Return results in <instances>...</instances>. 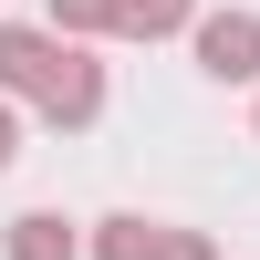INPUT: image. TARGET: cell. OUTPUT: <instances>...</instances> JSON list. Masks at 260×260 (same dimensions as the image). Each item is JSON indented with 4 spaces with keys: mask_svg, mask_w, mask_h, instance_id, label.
Masks as SVG:
<instances>
[{
    "mask_svg": "<svg viewBox=\"0 0 260 260\" xmlns=\"http://www.w3.org/2000/svg\"><path fill=\"white\" fill-rule=\"evenodd\" d=\"M0 94L31 104L62 136H83V125L104 115V62L83 52V42H62L52 21H0Z\"/></svg>",
    "mask_w": 260,
    "mask_h": 260,
    "instance_id": "6da1fadb",
    "label": "cell"
},
{
    "mask_svg": "<svg viewBox=\"0 0 260 260\" xmlns=\"http://www.w3.org/2000/svg\"><path fill=\"white\" fill-rule=\"evenodd\" d=\"M187 42H198L208 83H260V11H208Z\"/></svg>",
    "mask_w": 260,
    "mask_h": 260,
    "instance_id": "7a4b0ae2",
    "label": "cell"
},
{
    "mask_svg": "<svg viewBox=\"0 0 260 260\" xmlns=\"http://www.w3.org/2000/svg\"><path fill=\"white\" fill-rule=\"evenodd\" d=\"M83 250H94V240H83L62 208H21V219L0 229V260H83Z\"/></svg>",
    "mask_w": 260,
    "mask_h": 260,
    "instance_id": "3957f363",
    "label": "cell"
},
{
    "mask_svg": "<svg viewBox=\"0 0 260 260\" xmlns=\"http://www.w3.org/2000/svg\"><path fill=\"white\" fill-rule=\"evenodd\" d=\"M156 250H167V219H136V208L94 219V260H156Z\"/></svg>",
    "mask_w": 260,
    "mask_h": 260,
    "instance_id": "277c9868",
    "label": "cell"
},
{
    "mask_svg": "<svg viewBox=\"0 0 260 260\" xmlns=\"http://www.w3.org/2000/svg\"><path fill=\"white\" fill-rule=\"evenodd\" d=\"M198 0H125V42H167V31H198Z\"/></svg>",
    "mask_w": 260,
    "mask_h": 260,
    "instance_id": "5b68a950",
    "label": "cell"
},
{
    "mask_svg": "<svg viewBox=\"0 0 260 260\" xmlns=\"http://www.w3.org/2000/svg\"><path fill=\"white\" fill-rule=\"evenodd\" d=\"M52 31L62 42H104V31H125V0H52Z\"/></svg>",
    "mask_w": 260,
    "mask_h": 260,
    "instance_id": "8992f818",
    "label": "cell"
},
{
    "mask_svg": "<svg viewBox=\"0 0 260 260\" xmlns=\"http://www.w3.org/2000/svg\"><path fill=\"white\" fill-rule=\"evenodd\" d=\"M156 260H219V240H208V229H167V250Z\"/></svg>",
    "mask_w": 260,
    "mask_h": 260,
    "instance_id": "52a82bcc",
    "label": "cell"
},
{
    "mask_svg": "<svg viewBox=\"0 0 260 260\" xmlns=\"http://www.w3.org/2000/svg\"><path fill=\"white\" fill-rule=\"evenodd\" d=\"M11 156H21V104L0 94V177H11Z\"/></svg>",
    "mask_w": 260,
    "mask_h": 260,
    "instance_id": "ba28073f",
    "label": "cell"
}]
</instances>
